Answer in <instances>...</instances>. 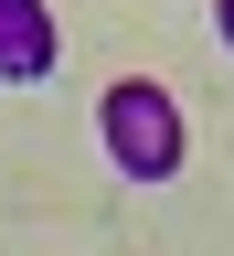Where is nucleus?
I'll list each match as a JSON object with an SVG mask.
<instances>
[{"label":"nucleus","instance_id":"1","mask_svg":"<svg viewBox=\"0 0 234 256\" xmlns=\"http://www.w3.org/2000/svg\"><path fill=\"white\" fill-rule=\"evenodd\" d=\"M107 160L139 182H171L181 171V118L160 86H107Z\"/></svg>","mask_w":234,"mask_h":256},{"label":"nucleus","instance_id":"2","mask_svg":"<svg viewBox=\"0 0 234 256\" xmlns=\"http://www.w3.org/2000/svg\"><path fill=\"white\" fill-rule=\"evenodd\" d=\"M32 64H53L43 22H32V0H0V75H32Z\"/></svg>","mask_w":234,"mask_h":256},{"label":"nucleus","instance_id":"3","mask_svg":"<svg viewBox=\"0 0 234 256\" xmlns=\"http://www.w3.org/2000/svg\"><path fill=\"white\" fill-rule=\"evenodd\" d=\"M224 32H234V0H224Z\"/></svg>","mask_w":234,"mask_h":256}]
</instances>
